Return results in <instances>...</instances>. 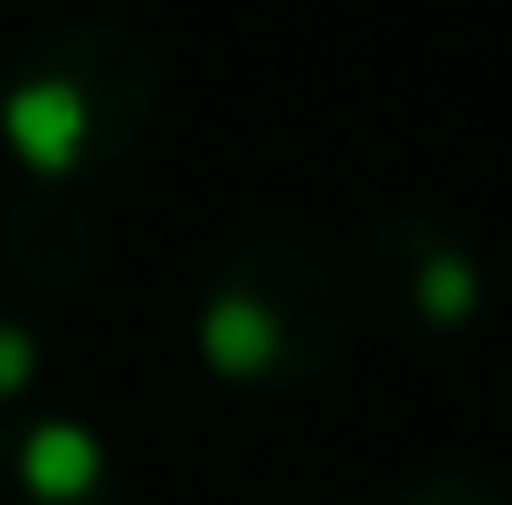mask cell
I'll return each instance as SVG.
<instances>
[{
    "instance_id": "6da1fadb",
    "label": "cell",
    "mask_w": 512,
    "mask_h": 505,
    "mask_svg": "<svg viewBox=\"0 0 512 505\" xmlns=\"http://www.w3.org/2000/svg\"><path fill=\"white\" fill-rule=\"evenodd\" d=\"M164 104V60L134 23L75 15L38 30L0 75V149L30 186H82L127 164Z\"/></svg>"
},
{
    "instance_id": "7a4b0ae2",
    "label": "cell",
    "mask_w": 512,
    "mask_h": 505,
    "mask_svg": "<svg viewBox=\"0 0 512 505\" xmlns=\"http://www.w3.org/2000/svg\"><path fill=\"white\" fill-rule=\"evenodd\" d=\"M186 327L208 379L238 394H297L342 364L357 305L320 246L268 231L216 260Z\"/></svg>"
},
{
    "instance_id": "3957f363",
    "label": "cell",
    "mask_w": 512,
    "mask_h": 505,
    "mask_svg": "<svg viewBox=\"0 0 512 505\" xmlns=\"http://www.w3.org/2000/svg\"><path fill=\"white\" fill-rule=\"evenodd\" d=\"M349 305L401 350H446L490 312V260L468 246V231L394 208L357 238V268L342 275Z\"/></svg>"
},
{
    "instance_id": "277c9868",
    "label": "cell",
    "mask_w": 512,
    "mask_h": 505,
    "mask_svg": "<svg viewBox=\"0 0 512 505\" xmlns=\"http://www.w3.org/2000/svg\"><path fill=\"white\" fill-rule=\"evenodd\" d=\"M0 505H119V461L104 431L67 409L0 424Z\"/></svg>"
},
{
    "instance_id": "5b68a950",
    "label": "cell",
    "mask_w": 512,
    "mask_h": 505,
    "mask_svg": "<svg viewBox=\"0 0 512 505\" xmlns=\"http://www.w3.org/2000/svg\"><path fill=\"white\" fill-rule=\"evenodd\" d=\"M0 260L23 290H75L97 268V208L82 186H15L0 216Z\"/></svg>"
},
{
    "instance_id": "8992f818",
    "label": "cell",
    "mask_w": 512,
    "mask_h": 505,
    "mask_svg": "<svg viewBox=\"0 0 512 505\" xmlns=\"http://www.w3.org/2000/svg\"><path fill=\"white\" fill-rule=\"evenodd\" d=\"M38 387H45V335L23 305L0 298V424L38 409Z\"/></svg>"
},
{
    "instance_id": "52a82bcc",
    "label": "cell",
    "mask_w": 512,
    "mask_h": 505,
    "mask_svg": "<svg viewBox=\"0 0 512 505\" xmlns=\"http://www.w3.org/2000/svg\"><path fill=\"white\" fill-rule=\"evenodd\" d=\"M386 505H512V491L483 468H416Z\"/></svg>"
}]
</instances>
